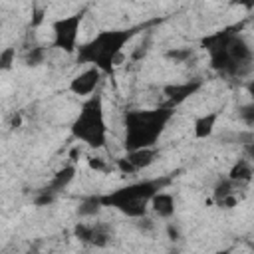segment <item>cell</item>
<instances>
[{
  "label": "cell",
  "mask_w": 254,
  "mask_h": 254,
  "mask_svg": "<svg viewBox=\"0 0 254 254\" xmlns=\"http://www.w3.org/2000/svg\"><path fill=\"white\" fill-rule=\"evenodd\" d=\"M171 107H155V109H133L125 113L123 125H125V149L139 151V149H151L163 135L167 123L173 119Z\"/></svg>",
  "instance_id": "6da1fadb"
},
{
  "label": "cell",
  "mask_w": 254,
  "mask_h": 254,
  "mask_svg": "<svg viewBox=\"0 0 254 254\" xmlns=\"http://www.w3.org/2000/svg\"><path fill=\"white\" fill-rule=\"evenodd\" d=\"M137 34V28L127 30H103L87 44L77 48V62L95 65L101 73H111L121 58L123 46Z\"/></svg>",
  "instance_id": "7a4b0ae2"
},
{
  "label": "cell",
  "mask_w": 254,
  "mask_h": 254,
  "mask_svg": "<svg viewBox=\"0 0 254 254\" xmlns=\"http://www.w3.org/2000/svg\"><path fill=\"white\" fill-rule=\"evenodd\" d=\"M169 183V179H151L131 183L127 187L115 189L107 194H101V204L111 206L123 212L129 218H143L147 214V206L151 204L153 196L161 192V189Z\"/></svg>",
  "instance_id": "3957f363"
},
{
  "label": "cell",
  "mask_w": 254,
  "mask_h": 254,
  "mask_svg": "<svg viewBox=\"0 0 254 254\" xmlns=\"http://www.w3.org/2000/svg\"><path fill=\"white\" fill-rule=\"evenodd\" d=\"M71 135L91 149H101L105 145L107 125L103 113V97L99 93L89 95V99L81 103V109L71 123Z\"/></svg>",
  "instance_id": "277c9868"
},
{
  "label": "cell",
  "mask_w": 254,
  "mask_h": 254,
  "mask_svg": "<svg viewBox=\"0 0 254 254\" xmlns=\"http://www.w3.org/2000/svg\"><path fill=\"white\" fill-rule=\"evenodd\" d=\"M252 60H254L252 48L238 34H234L232 40L222 50L210 54L212 69L226 73V75H246L252 67Z\"/></svg>",
  "instance_id": "5b68a950"
},
{
  "label": "cell",
  "mask_w": 254,
  "mask_h": 254,
  "mask_svg": "<svg viewBox=\"0 0 254 254\" xmlns=\"http://www.w3.org/2000/svg\"><path fill=\"white\" fill-rule=\"evenodd\" d=\"M83 20V10L75 12L71 16H64L52 24L54 32V46L64 50L65 54L77 52V36H79V26Z\"/></svg>",
  "instance_id": "8992f818"
},
{
  "label": "cell",
  "mask_w": 254,
  "mask_h": 254,
  "mask_svg": "<svg viewBox=\"0 0 254 254\" xmlns=\"http://www.w3.org/2000/svg\"><path fill=\"white\" fill-rule=\"evenodd\" d=\"M200 87H202L200 79H190V81H185V83H169V85H165L163 87V93L167 95V105L165 107L173 109L175 105H181L190 95H194Z\"/></svg>",
  "instance_id": "52a82bcc"
},
{
  "label": "cell",
  "mask_w": 254,
  "mask_h": 254,
  "mask_svg": "<svg viewBox=\"0 0 254 254\" xmlns=\"http://www.w3.org/2000/svg\"><path fill=\"white\" fill-rule=\"evenodd\" d=\"M99 79H101V71L95 65H91L69 81V91L73 95H91L99 85Z\"/></svg>",
  "instance_id": "ba28073f"
},
{
  "label": "cell",
  "mask_w": 254,
  "mask_h": 254,
  "mask_svg": "<svg viewBox=\"0 0 254 254\" xmlns=\"http://www.w3.org/2000/svg\"><path fill=\"white\" fill-rule=\"evenodd\" d=\"M216 119H218V111H210V113H204L200 117L194 119L192 123V131H194V137L196 139H206L212 135L214 127H216Z\"/></svg>",
  "instance_id": "9c48e42d"
},
{
  "label": "cell",
  "mask_w": 254,
  "mask_h": 254,
  "mask_svg": "<svg viewBox=\"0 0 254 254\" xmlns=\"http://www.w3.org/2000/svg\"><path fill=\"white\" fill-rule=\"evenodd\" d=\"M151 208L159 218H171L175 214V198L169 192H157L151 200Z\"/></svg>",
  "instance_id": "30bf717a"
},
{
  "label": "cell",
  "mask_w": 254,
  "mask_h": 254,
  "mask_svg": "<svg viewBox=\"0 0 254 254\" xmlns=\"http://www.w3.org/2000/svg\"><path fill=\"white\" fill-rule=\"evenodd\" d=\"M159 157V149L151 147V149H139V151H129L127 159L131 161V165L139 171V169H147L155 163V159Z\"/></svg>",
  "instance_id": "8fae6325"
},
{
  "label": "cell",
  "mask_w": 254,
  "mask_h": 254,
  "mask_svg": "<svg viewBox=\"0 0 254 254\" xmlns=\"http://www.w3.org/2000/svg\"><path fill=\"white\" fill-rule=\"evenodd\" d=\"M73 177H75V165H65L64 169H60V171L54 175V179H52L48 190H52L54 194H58L60 190H64V189L73 181Z\"/></svg>",
  "instance_id": "7c38bea8"
},
{
  "label": "cell",
  "mask_w": 254,
  "mask_h": 254,
  "mask_svg": "<svg viewBox=\"0 0 254 254\" xmlns=\"http://www.w3.org/2000/svg\"><path fill=\"white\" fill-rule=\"evenodd\" d=\"M252 175H254L252 165H250V161H246V159L236 161V163L232 165V169L228 171V179H230L232 183H236V185L248 183V181L252 179Z\"/></svg>",
  "instance_id": "4fadbf2b"
},
{
  "label": "cell",
  "mask_w": 254,
  "mask_h": 254,
  "mask_svg": "<svg viewBox=\"0 0 254 254\" xmlns=\"http://www.w3.org/2000/svg\"><path fill=\"white\" fill-rule=\"evenodd\" d=\"M109 240H111V234H109V228L105 224H101V222L89 224V240H87V244L103 248V246L109 244Z\"/></svg>",
  "instance_id": "5bb4252c"
},
{
  "label": "cell",
  "mask_w": 254,
  "mask_h": 254,
  "mask_svg": "<svg viewBox=\"0 0 254 254\" xmlns=\"http://www.w3.org/2000/svg\"><path fill=\"white\" fill-rule=\"evenodd\" d=\"M234 187H236V183H232L228 177H226V179H220V181L216 183L214 190H212V198H214V202L218 204V202H222L224 198L232 196V194H234Z\"/></svg>",
  "instance_id": "9a60e30c"
},
{
  "label": "cell",
  "mask_w": 254,
  "mask_h": 254,
  "mask_svg": "<svg viewBox=\"0 0 254 254\" xmlns=\"http://www.w3.org/2000/svg\"><path fill=\"white\" fill-rule=\"evenodd\" d=\"M101 206H103V204H101V196H87V198H83L81 204L77 206V214H79V216H93V214L99 212Z\"/></svg>",
  "instance_id": "2e32d148"
},
{
  "label": "cell",
  "mask_w": 254,
  "mask_h": 254,
  "mask_svg": "<svg viewBox=\"0 0 254 254\" xmlns=\"http://www.w3.org/2000/svg\"><path fill=\"white\" fill-rule=\"evenodd\" d=\"M14 58H16V50L14 48H4L2 54H0V69L8 71L14 64Z\"/></svg>",
  "instance_id": "e0dca14e"
},
{
  "label": "cell",
  "mask_w": 254,
  "mask_h": 254,
  "mask_svg": "<svg viewBox=\"0 0 254 254\" xmlns=\"http://www.w3.org/2000/svg\"><path fill=\"white\" fill-rule=\"evenodd\" d=\"M44 56H46L44 48H32V52H28V56H26V64L28 65H38V64H42Z\"/></svg>",
  "instance_id": "ac0fdd59"
},
{
  "label": "cell",
  "mask_w": 254,
  "mask_h": 254,
  "mask_svg": "<svg viewBox=\"0 0 254 254\" xmlns=\"http://www.w3.org/2000/svg\"><path fill=\"white\" fill-rule=\"evenodd\" d=\"M165 56H167L169 60H175V62H183V60H187V58L190 56V50H189V48H183V50H169Z\"/></svg>",
  "instance_id": "d6986e66"
},
{
  "label": "cell",
  "mask_w": 254,
  "mask_h": 254,
  "mask_svg": "<svg viewBox=\"0 0 254 254\" xmlns=\"http://www.w3.org/2000/svg\"><path fill=\"white\" fill-rule=\"evenodd\" d=\"M54 198H56V194L52 192V190H48V189H44L36 198H34V202L38 204V206H44V204H50V202H54Z\"/></svg>",
  "instance_id": "ffe728a7"
},
{
  "label": "cell",
  "mask_w": 254,
  "mask_h": 254,
  "mask_svg": "<svg viewBox=\"0 0 254 254\" xmlns=\"http://www.w3.org/2000/svg\"><path fill=\"white\" fill-rule=\"evenodd\" d=\"M117 169H119L123 175H133V173H137V169L131 165V161H129L127 157H121V159H117Z\"/></svg>",
  "instance_id": "44dd1931"
},
{
  "label": "cell",
  "mask_w": 254,
  "mask_h": 254,
  "mask_svg": "<svg viewBox=\"0 0 254 254\" xmlns=\"http://www.w3.org/2000/svg\"><path fill=\"white\" fill-rule=\"evenodd\" d=\"M240 115H242V119H244V121H248V123H254V103H250V105H244V107L240 109Z\"/></svg>",
  "instance_id": "7402d4cb"
},
{
  "label": "cell",
  "mask_w": 254,
  "mask_h": 254,
  "mask_svg": "<svg viewBox=\"0 0 254 254\" xmlns=\"http://www.w3.org/2000/svg\"><path fill=\"white\" fill-rule=\"evenodd\" d=\"M87 165H89V169H93V171H105V163L101 161V159H87Z\"/></svg>",
  "instance_id": "603a6c76"
},
{
  "label": "cell",
  "mask_w": 254,
  "mask_h": 254,
  "mask_svg": "<svg viewBox=\"0 0 254 254\" xmlns=\"http://www.w3.org/2000/svg\"><path fill=\"white\" fill-rule=\"evenodd\" d=\"M44 20V10L42 8H36L34 10V18H32V26H40Z\"/></svg>",
  "instance_id": "cb8c5ba5"
},
{
  "label": "cell",
  "mask_w": 254,
  "mask_h": 254,
  "mask_svg": "<svg viewBox=\"0 0 254 254\" xmlns=\"http://www.w3.org/2000/svg\"><path fill=\"white\" fill-rule=\"evenodd\" d=\"M236 196L232 194V196H228V198H224L222 202H218V206H222V208H232V206H236Z\"/></svg>",
  "instance_id": "d4e9b609"
},
{
  "label": "cell",
  "mask_w": 254,
  "mask_h": 254,
  "mask_svg": "<svg viewBox=\"0 0 254 254\" xmlns=\"http://www.w3.org/2000/svg\"><path fill=\"white\" fill-rule=\"evenodd\" d=\"M246 89H248V93L252 95V103H254V81H250V83L246 85Z\"/></svg>",
  "instance_id": "484cf974"
},
{
  "label": "cell",
  "mask_w": 254,
  "mask_h": 254,
  "mask_svg": "<svg viewBox=\"0 0 254 254\" xmlns=\"http://www.w3.org/2000/svg\"><path fill=\"white\" fill-rule=\"evenodd\" d=\"M248 155H250V159L254 161V141H252V143L248 145Z\"/></svg>",
  "instance_id": "4316f807"
},
{
  "label": "cell",
  "mask_w": 254,
  "mask_h": 254,
  "mask_svg": "<svg viewBox=\"0 0 254 254\" xmlns=\"http://www.w3.org/2000/svg\"><path fill=\"white\" fill-rule=\"evenodd\" d=\"M169 234H171V240H177V230L173 226H169Z\"/></svg>",
  "instance_id": "83f0119b"
},
{
  "label": "cell",
  "mask_w": 254,
  "mask_h": 254,
  "mask_svg": "<svg viewBox=\"0 0 254 254\" xmlns=\"http://www.w3.org/2000/svg\"><path fill=\"white\" fill-rule=\"evenodd\" d=\"M214 254H230V250H228V248H224V250H218V252H214Z\"/></svg>",
  "instance_id": "f1b7e54d"
},
{
  "label": "cell",
  "mask_w": 254,
  "mask_h": 254,
  "mask_svg": "<svg viewBox=\"0 0 254 254\" xmlns=\"http://www.w3.org/2000/svg\"><path fill=\"white\" fill-rule=\"evenodd\" d=\"M250 246H252V252H254V242H252V244H250Z\"/></svg>",
  "instance_id": "f546056e"
},
{
  "label": "cell",
  "mask_w": 254,
  "mask_h": 254,
  "mask_svg": "<svg viewBox=\"0 0 254 254\" xmlns=\"http://www.w3.org/2000/svg\"><path fill=\"white\" fill-rule=\"evenodd\" d=\"M26 254H32V252H26Z\"/></svg>",
  "instance_id": "4dcf8cb0"
}]
</instances>
